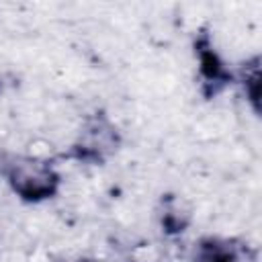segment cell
I'll return each instance as SVG.
<instances>
[{
  "label": "cell",
  "instance_id": "obj_5",
  "mask_svg": "<svg viewBox=\"0 0 262 262\" xmlns=\"http://www.w3.org/2000/svg\"><path fill=\"white\" fill-rule=\"evenodd\" d=\"M162 213H160V225L166 233L170 235H176V233H182L190 221V209L176 196H166L162 201Z\"/></svg>",
  "mask_w": 262,
  "mask_h": 262
},
{
  "label": "cell",
  "instance_id": "obj_1",
  "mask_svg": "<svg viewBox=\"0 0 262 262\" xmlns=\"http://www.w3.org/2000/svg\"><path fill=\"white\" fill-rule=\"evenodd\" d=\"M4 172L12 192L27 203H41L59 190V172L45 158L16 156L8 160Z\"/></svg>",
  "mask_w": 262,
  "mask_h": 262
},
{
  "label": "cell",
  "instance_id": "obj_3",
  "mask_svg": "<svg viewBox=\"0 0 262 262\" xmlns=\"http://www.w3.org/2000/svg\"><path fill=\"white\" fill-rule=\"evenodd\" d=\"M194 55L199 59V78H201L203 96L213 98L231 82V72L221 61L219 53L211 43V35L205 29L194 39Z\"/></svg>",
  "mask_w": 262,
  "mask_h": 262
},
{
  "label": "cell",
  "instance_id": "obj_6",
  "mask_svg": "<svg viewBox=\"0 0 262 262\" xmlns=\"http://www.w3.org/2000/svg\"><path fill=\"white\" fill-rule=\"evenodd\" d=\"M239 78H242V86L246 90V96H248L254 113L258 115L260 113V57L258 55L242 66Z\"/></svg>",
  "mask_w": 262,
  "mask_h": 262
},
{
  "label": "cell",
  "instance_id": "obj_4",
  "mask_svg": "<svg viewBox=\"0 0 262 262\" xmlns=\"http://www.w3.org/2000/svg\"><path fill=\"white\" fill-rule=\"evenodd\" d=\"M196 262H258V252L237 237H203L194 250Z\"/></svg>",
  "mask_w": 262,
  "mask_h": 262
},
{
  "label": "cell",
  "instance_id": "obj_2",
  "mask_svg": "<svg viewBox=\"0 0 262 262\" xmlns=\"http://www.w3.org/2000/svg\"><path fill=\"white\" fill-rule=\"evenodd\" d=\"M119 145H121L119 129L104 115H94L82 125L70 156L80 162L102 164L108 156L117 151Z\"/></svg>",
  "mask_w": 262,
  "mask_h": 262
},
{
  "label": "cell",
  "instance_id": "obj_7",
  "mask_svg": "<svg viewBox=\"0 0 262 262\" xmlns=\"http://www.w3.org/2000/svg\"><path fill=\"white\" fill-rule=\"evenodd\" d=\"M82 262H96V260H82Z\"/></svg>",
  "mask_w": 262,
  "mask_h": 262
}]
</instances>
